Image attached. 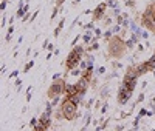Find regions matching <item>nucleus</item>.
Returning a JSON list of instances; mask_svg holds the SVG:
<instances>
[{
    "instance_id": "1",
    "label": "nucleus",
    "mask_w": 155,
    "mask_h": 131,
    "mask_svg": "<svg viewBox=\"0 0 155 131\" xmlns=\"http://www.w3.org/2000/svg\"><path fill=\"white\" fill-rule=\"evenodd\" d=\"M127 49L129 48L126 45V40L118 34H113L107 40V54L112 59H123L126 56Z\"/></svg>"
},
{
    "instance_id": "2",
    "label": "nucleus",
    "mask_w": 155,
    "mask_h": 131,
    "mask_svg": "<svg viewBox=\"0 0 155 131\" xmlns=\"http://www.w3.org/2000/svg\"><path fill=\"white\" fill-rule=\"evenodd\" d=\"M84 54H85V46L82 45H74L73 49L68 52V56L65 59V70L70 73L71 70H74L78 65L81 63V60L84 59Z\"/></svg>"
},
{
    "instance_id": "3",
    "label": "nucleus",
    "mask_w": 155,
    "mask_h": 131,
    "mask_svg": "<svg viewBox=\"0 0 155 131\" xmlns=\"http://www.w3.org/2000/svg\"><path fill=\"white\" fill-rule=\"evenodd\" d=\"M78 107H79V105L74 103L70 97H67V96L64 97L62 102H61V108H62V113H64V119L68 120V122L74 120L76 117L79 116V113H78Z\"/></svg>"
},
{
    "instance_id": "4",
    "label": "nucleus",
    "mask_w": 155,
    "mask_h": 131,
    "mask_svg": "<svg viewBox=\"0 0 155 131\" xmlns=\"http://www.w3.org/2000/svg\"><path fill=\"white\" fill-rule=\"evenodd\" d=\"M65 88H67V82H65L64 77L53 79V80H51V85L48 86V91H47L48 100L54 99L58 96H65Z\"/></svg>"
},
{
    "instance_id": "5",
    "label": "nucleus",
    "mask_w": 155,
    "mask_h": 131,
    "mask_svg": "<svg viewBox=\"0 0 155 131\" xmlns=\"http://www.w3.org/2000/svg\"><path fill=\"white\" fill-rule=\"evenodd\" d=\"M140 25L143 26L144 30H147L149 33H152L155 36V19L152 17V12H150L149 6L143 11V14L140 16Z\"/></svg>"
},
{
    "instance_id": "6",
    "label": "nucleus",
    "mask_w": 155,
    "mask_h": 131,
    "mask_svg": "<svg viewBox=\"0 0 155 131\" xmlns=\"http://www.w3.org/2000/svg\"><path fill=\"white\" fill-rule=\"evenodd\" d=\"M107 2H102V3H99L93 11H92V20L93 22H96V20H102L104 19V16H106V11H107Z\"/></svg>"
},
{
    "instance_id": "7",
    "label": "nucleus",
    "mask_w": 155,
    "mask_h": 131,
    "mask_svg": "<svg viewBox=\"0 0 155 131\" xmlns=\"http://www.w3.org/2000/svg\"><path fill=\"white\" fill-rule=\"evenodd\" d=\"M130 96H132V91L129 89L127 86L121 85V86H120V89H118V97H116V100H118V103H120V105H126V103H127V100L130 99Z\"/></svg>"
},
{
    "instance_id": "8",
    "label": "nucleus",
    "mask_w": 155,
    "mask_h": 131,
    "mask_svg": "<svg viewBox=\"0 0 155 131\" xmlns=\"http://www.w3.org/2000/svg\"><path fill=\"white\" fill-rule=\"evenodd\" d=\"M90 82H92V79H88V77H84V76H81V77H79V80L76 82L78 91H79V93H87V91H88V88H90Z\"/></svg>"
},
{
    "instance_id": "9",
    "label": "nucleus",
    "mask_w": 155,
    "mask_h": 131,
    "mask_svg": "<svg viewBox=\"0 0 155 131\" xmlns=\"http://www.w3.org/2000/svg\"><path fill=\"white\" fill-rule=\"evenodd\" d=\"M98 94H99V99L101 100H107L110 97V85H109V82H106L104 85L98 89Z\"/></svg>"
},
{
    "instance_id": "10",
    "label": "nucleus",
    "mask_w": 155,
    "mask_h": 131,
    "mask_svg": "<svg viewBox=\"0 0 155 131\" xmlns=\"http://www.w3.org/2000/svg\"><path fill=\"white\" fill-rule=\"evenodd\" d=\"M39 123H42L45 128H50L51 126V114L47 113V111H44L42 116L39 117Z\"/></svg>"
},
{
    "instance_id": "11",
    "label": "nucleus",
    "mask_w": 155,
    "mask_h": 131,
    "mask_svg": "<svg viewBox=\"0 0 155 131\" xmlns=\"http://www.w3.org/2000/svg\"><path fill=\"white\" fill-rule=\"evenodd\" d=\"M64 25H65V17H61V20H59V23H58V26L54 28V33H53V36H54V39H58L59 37V34H61V31L64 30Z\"/></svg>"
},
{
    "instance_id": "12",
    "label": "nucleus",
    "mask_w": 155,
    "mask_h": 131,
    "mask_svg": "<svg viewBox=\"0 0 155 131\" xmlns=\"http://www.w3.org/2000/svg\"><path fill=\"white\" fill-rule=\"evenodd\" d=\"M76 93H78V86H76V83H73V85L67 83V88H65V96H67V97H70V96H73V94H76Z\"/></svg>"
},
{
    "instance_id": "13",
    "label": "nucleus",
    "mask_w": 155,
    "mask_h": 131,
    "mask_svg": "<svg viewBox=\"0 0 155 131\" xmlns=\"http://www.w3.org/2000/svg\"><path fill=\"white\" fill-rule=\"evenodd\" d=\"M92 31H85V34H82V42H84V45L87 46V45H90L92 43Z\"/></svg>"
},
{
    "instance_id": "14",
    "label": "nucleus",
    "mask_w": 155,
    "mask_h": 131,
    "mask_svg": "<svg viewBox=\"0 0 155 131\" xmlns=\"http://www.w3.org/2000/svg\"><path fill=\"white\" fill-rule=\"evenodd\" d=\"M84 122H85V125L82 126V131H85V128L90 125V122H92V114H90V111L85 113V116H84Z\"/></svg>"
},
{
    "instance_id": "15",
    "label": "nucleus",
    "mask_w": 155,
    "mask_h": 131,
    "mask_svg": "<svg viewBox=\"0 0 155 131\" xmlns=\"http://www.w3.org/2000/svg\"><path fill=\"white\" fill-rule=\"evenodd\" d=\"M12 34H14V25H9V28H8V33H6V37H5V40H6V42H11V39H12Z\"/></svg>"
},
{
    "instance_id": "16",
    "label": "nucleus",
    "mask_w": 155,
    "mask_h": 131,
    "mask_svg": "<svg viewBox=\"0 0 155 131\" xmlns=\"http://www.w3.org/2000/svg\"><path fill=\"white\" fill-rule=\"evenodd\" d=\"M54 119L56 120L64 119V113H62V108L61 107H56V110H54Z\"/></svg>"
},
{
    "instance_id": "17",
    "label": "nucleus",
    "mask_w": 155,
    "mask_h": 131,
    "mask_svg": "<svg viewBox=\"0 0 155 131\" xmlns=\"http://www.w3.org/2000/svg\"><path fill=\"white\" fill-rule=\"evenodd\" d=\"M34 67V60H30V62H27L25 63V67H23V73H28L31 68Z\"/></svg>"
},
{
    "instance_id": "18",
    "label": "nucleus",
    "mask_w": 155,
    "mask_h": 131,
    "mask_svg": "<svg viewBox=\"0 0 155 131\" xmlns=\"http://www.w3.org/2000/svg\"><path fill=\"white\" fill-rule=\"evenodd\" d=\"M59 9H62V8H59V6H56V5H54L53 12H51V17H50V20H54V19L58 17V14H59Z\"/></svg>"
},
{
    "instance_id": "19",
    "label": "nucleus",
    "mask_w": 155,
    "mask_h": 131,
    "mask_svg": "<svg viewBox=\"0 0 155 131\" xmlns=\"http://www.w3.org/2000/svg\"><path fill=\"white\" fill-rule=\"evenodd\" d=\"M112 36H113V31H112V28H109L106 33H102V37H104V40H106V42L109 40V39H110Z\"/></svg>"
},
{
    "instance_id": "20",
    "label": "nucleus",
    "mask_w": 155,
    "mask_h": 131,
    "mask_svg": "<svg viewBox=\"0 0 155 131\" xmlns=\"http://www.w3.org/2000/svg\"><path fill=\"white\" fill-rule=\"evenodd\" d=\"M104 26H112V23H113V19L110 17V16H104Z\"/></svg>"
},
{
    "instance_id": "21",
    "label": "nucleus",
    "mask_w": 155,
    "mask_h": 131,
    "mask_svg": "<svg viewBox=\"0 0 155 131\" xmlns=\"http://www.w3.org/2000/svg\"><path fill=\"white\" fill-rule=\"evenodd\" d=\"M84 30H85V31H93V30H95V22L92 20V22H90V23L84 25Z\"/></svg>"
},
{
    "instance_id": "22",
    "label": "nucleus",
    "mask_w": 155,
    "mask_h": 131,
    "mask_svg": "<svg viewBox=\"0 0 155 131\" xmlns=\"http://www.w3.org/2000/svg\"><path fill=\"white\" fill-rule=\"evenodd\" d=\"M109 111V102L104 100V103H102V107H101V114H106Z\"/></svg>"
},
{
    "instance_id": "23",
    "label": "nucleus",
    "mask_w": 155,
    "mask_h": 131,
    "mask_svg": "<svg viewBox=\"0 0 155 131\" xmlns=\"http://www.w3.org/2000/svg\"><path fill=\"white\" fill-rule=\"evenodd\" d=\"M70 74H71V76H78V77H81V74H82V70L76 67L74 70H71V71H70Z\"/></svg>"
},
{
    "instance_id": "24",
    "label": "nucleus",
    "mask_w": 155,
    "mask_h": 131,
    "mask_svg": "<svg viewBox=\"0 0 155 131\" xmlns=\"http://www.w3.org/2000/svg\"><path fill=\"white\" fill-rule=\"evenodd\" d=\"M95 102H96V99H95V97H92V99H88L87 102H84V103H85V108H87V110H90V108H92V105H93Z\"/></svg>"
},
{
    "instance_id": "25",
    "label": "nucleus",
    "mask_w": 155,
    "mask_h": 131,
    "mask_svg": "<svg viewBox=\"0 0 155 131\" xmlns=\"http://www.w3.org/2000/svg\"><path fill=\"white\" fill-rule=\"evenodd\" d=\"M126 45H127V48H129V49H132V48H134L135 45H138V43H137V42L134 40V39L130 37V40H126Z\"/></svg>"
},
{
    "instance_id": "26",
    "label": "nucleus",
    "mask_w": 155,
    "mask_h": 131,
    "mask_svg": "<svg viewBox=\"0 0 155 131\" xmlns=\"http://www.w3.org/2000/svg\"><path fill=\"white\" fill-rule=\"evenodd\" d=\"M31 16H33V14H30V11H28L27 14H25V16L22 17V22H23V23H27V22H30V20H31Z\"/></svg>"
},
{
    "instance_id": "27",
    "label": "nucleus",
    "mask_w": 155,
    "mask_h": 131,
    "mask_svg": "<svg viewBox=\"0 0 155 131\" xmlns=\"http://www.w3.org/2000/svg\"><path fill=\"white\" fill-rule=\"evenodd\" d=\"M127 8H135V0H124Z\"/></svg>"
},
{
    "instance_id": "28",
    "label": "nucleus",
    "mask_w": 155,
    "mask_h": 131,
    "mask_svg": "<svg viewBox=\"0 0 155 131\" xmlns=\"http://www.w3.org/2000/svg\"><path fill=\"white\" fill-rule=\"evenodd\" d=\"M59 102H61V96H58V97H54V99H51V105H53V107H58Z\"/></svg>"
},
{
    "instance_id": "29",
    "label": "nucleus",
    "mask_w": 155,
    "mask_h": 131,
    "mask_svg": "<svg viewBox=\"0 0 155 131\" xmlns=\"http://www.w3.org/2000/svg\"><path fill=\"white\" fill-rule=\"evenodd\" d=\"M143 100H144V93H141V94L138 96V99L135 100V103H134V107H135V105H138L140 102H143Z\"/></svg>"
},
{
    "instance_id": "30",
    "label": "nucleus",
    "mask_w": 155,
    "mask_h": 131,
    "mask_svg": "<svg viewBox=\"0 0 155 131\" xmlns=\"http://www.w3.org/2000/svg\"><path fill=\"white\" fill-rule=\"evenodd\" d=\"M6 5H8V0H2V2H0V11H5Z\"/></svg>"
},
{
    "instance_id": "31",
    "label": "nucleus",
    "mask_w": 155,
    "mask_h": 131,
    "mask_svg": "<svg viewBox=\"0 0 155 131\" xmlns=\"http://www.w3.org/2000/svg\"><path fill=\"white\" fill-rule=\"evenodd\" d=\"M104 73H106V67H99L95 74H96V76H101V74H104Z\"/></svg>"
},
{
    "instance_id": "32",
    "label": "nucleus",
    "mask_w": 155,
    "mask_h": 131,
    "mask_svg": "<svg viewBox=\"0 0 155 131\" xmlns=\"http://www.w3.org/2000/svg\"><path fill=\"white\" fill-rule=\"evenodd\" d=\"M149 8H150V12H152V17L155 19V2H152L150 5H147Z\"/></svg>"
},
{
    "instance_id": "33",
    "label": "nucleus",
    "mask_w": 155,
    "mask_h": 131,
    "mask_svg": "<svg viewBox=\"0 0 155 131\" xmlns=\"http://www.w3.org/2000/svg\"><path fill=\"white\" fill-rule=\"evenodd\" d=\"M101 107H102V102H101V99H98L95 102V110H101Z\"/></svg>"
},
{
    "instance_id": "34",
    "label": "nucleus",
    "mask_w": 155,
    "mask_h": 131,
    "mask_svg": "<svg viewBox=\"0 0 155 131\" xmlns=\"http://www.w3.org/2000/svg\"><path fill=\"white\" fill-rule=\"evenodd\" d=\"M93 33H95V36H96V37H99V39L102 37V31H101L99 28H95V30H93Z\"/></svg>"
},
{
    "instance_id": "35",
    "label": "nucleus",
    "mask_w": 155,
    "mask_h": 131,
    "mask_svg": "<svg viewBox=\"0 0 155 131\" xmlns=\"http://www.w3.org/2000/svg\"><path fill=\"white\" fill-rule=\"evenodd\" d=\"M79 39H82V36H81V34H79V36H76V37H74V40L71 42V48H73V46H74V45H76L78 42H79Z\"/></svg>"
},
{
    "instance_id": "36",
    "label": "nucleus",
    "mask_w": 155,
    "mask_h": 131,
    "mask_svg": "<svg viewBox=\"0 0 155 131\" xmlns=\"http://www.w3.org/2000/svg\"><path fill=\"white\" fill-rule=\"evenodd\" d=\"M17 76H19V71L17 70H14L11 74H9V79H17Z\"/></svg>"
},
{
    "instance_id": "37",
    "label": "nucleus",
    "mask_w": 155,
    "mask_h": 131,
    "mask_svg": "<svg viewBox=\"0 0 155 131\" xmlns=\"http://www.w3.org/2000/svg\"><path fill=\"white\" fill-rule=\"evenodd\" d=\"M64 3H65V0H56V6H59V8H62Z\"/></svg>"
},
{
    "instance_id": "38",
    "label": "nucleus",
    "mask_w": 155,
    "mask_h": 131,
    "mask_svg": "<svg viewBox=\"0 0 155 131\" xmlns=\"http://www.w3.org/2000/svg\"><path fill=\"white\" fill-rule=\"evenodd\" d=\"M37 122H39V119H36V117H33V119L30 120V125H31V126H34V125H36Z\"/></svg>"
},
{
    "instance_id": "39",
    "label": "nucleus",
    "mask_w": 155,
    "mask_h": 131,
    "mask_svg": "<svg viewBox=\"0 0 155 131\" xmlns=\"http://www.w3.org/2000/svg\"><path fill=\"white\" fill-rule=\"evenodd\" d=\"M48 43H50L48 39H45V40H44V45H42V49H47V48H48Z\"/></svg>"
},
{
    "instance_id": "40",
    "label": "nucleus",
    "mask_w": 155,
    "mask_h": 131,
    "mask_svg": "<svg viewBox=\"0 0 155 131\" xmlns=\"http://www.w3.org/2000/svg\"><path fill=\"white\" fill-rule=\"evenodd\" d=\"M14 85H16V88H17V86H22V80H20V79H16Z\"/></svg>"
},
{
    "instance_id": "41",
    "label": "nucleus",
    "mask_w": 155,
    "mask_h": 131,
    "mask_svg": "<svg viewBox=\"0 0 155 131\" xmlns=\"http://www.w3.org/2000/svg\"><path fill=\"white\" fill-rule=\"evenodd\" d=\"M0 25H2V28L6 25V16H3V17H2V23H0Z\"/></svg>"
},
{
    "instance_id": "42",
    "label": "nucleus",
    "mask_w": 155,
    "mask_h": 131,
    "mask_svg": "<svg viewBox=\"0 0 155 131\" xmlns=\"http://www.w3.org/2000/svg\"><path fill=\"white\" fill-rule=\"evenodd\" d=\"M48 51H54V45L53 43H48V48H47Z\"/></svg>"
},
{
    "instance_id": "43",
    "label": "nucleus",
    "mask_w": 155,
    "mask_h": 131,
    "mask_svg": "<svg viewBox=\"0 0 155 131\" xmlns=\"http://www.w3.org/2000/svg\"><path fill=\"white\" fill-rule=\"evenodd\" d=\"M5 71H6V65H5V63H2V70H0V73H2V74H3Z\"/></svg>"
},
{
    "instance_id": "44",
    "label": "nucleus",
    "mask_w": 155,
    "mask_h": 131,
    "mask_svg": "<svg viewBox=\"0 0 155 131\" xmlns=\"http://www.w3.org/2000/svg\"><path fill=\"white\" fill-rule=\"evenodd\" d=\"M137 49H138V52H141V51L144 49V46H143V45H138V46H137Z\"/></svg>"
},
{
    "instance_id": "45",
    "label": "nucleus",
    "mask_w": 155,
    "mask_h": 131,
    "mask_svg": "<svg viewBox=\"0 0 155 131\" xmlns=\"http://www.w3.org/2000/svg\"><path fill=\"white\" fill-rule=\"evenodd\" d=\"M59 77H62V76H61V73H56V74L53 76V79H59Z\"/></svg>"
},
{
    "instance_id": "46",
    "label": "nucleus",
    "mask_w": 155,
    "mask_h": 131,
    "mask_svg": "<svg viewBox=\"0 0 155 131\" xmlns=\"http://www.w3.org/2000/svg\"><path fill=\"white\" fill-rule=\"evenodd\" d=\"M79 2H81V0H74V2H73V6H74V5H78Z\"/></svg>"
},
{
    "instance_id": "47",
    "label": "nucleus",
    "mask_w": 155,
    "mask_h": 131,
    "mask_svg": "<svg viewBox=\"0 0 155 131\" xmlns=\"http://www.w3.org/2000/svg\"><path fill=\"white\" fill-rule=\"evenodd\" d=\"M25 2H27V3H28V2H30V0H25Z\"/></svg>"
},
{
    "instance_id": "48",
    "label": "nucleus",
    "mask_w": 155,
    "mask_h": 131,
    "mask_svg": "<svg viewBox=\"0 0 155 131\" xmlns=\"http://www.w3.org/2000/svg\"><path fill=\"white\" fill-rule=\"evenodd\" d=\"M153 76H155V70H153Z\"/></svg>"
},
{
    "instance_id": "49",
    "label": "nucleus",
    "mask_w": 155,
    "mask_h": 131,
    "mask_svg": "<svg viewBox=\"0 0 155 131\" xmlns=\"http://www.w3.org/2000/svg\"><path fill=\"white\" fill-rule=\"evenodd\" d=\"M153 54H155V52H153Z\"/></svg>"
}]
</instances>
